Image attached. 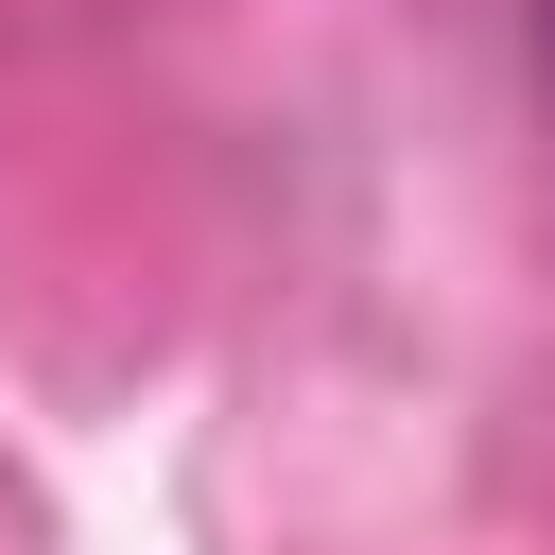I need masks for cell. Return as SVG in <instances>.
<instances>
[{"label":"cell","instance_id":"obj_1","mask_svg":"<svg viewBox=\"0 0 555 555\" xmlns=\"http://www.w3.org/2000/svg\"><path fill=\"white\" fill-rule=\"evenodd\" d=\"M538 35H555V0H538Z\"/></svg>","mask_w":555,"mask_h":555}]
</instances>
